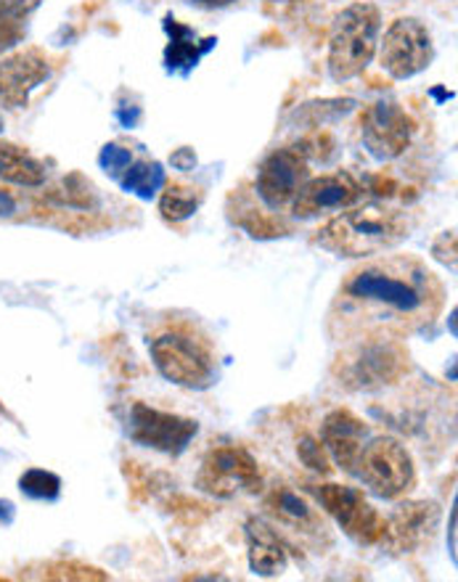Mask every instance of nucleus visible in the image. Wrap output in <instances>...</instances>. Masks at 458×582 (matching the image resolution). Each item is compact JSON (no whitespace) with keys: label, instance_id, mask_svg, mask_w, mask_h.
<instances>
[{"label":"nucleus","instance_id":"1","mask_svg":"<svg viewBox=\"0 0 458 582\" xmlns=\"http://www.w3.org/2000/svg\"><path fill=\"white\" fill-rule=\"evenodd\" d=\"M446 289L421 260L406 254L368 257L342 281L329 315L340 342L389 336L400 340L429 326L443 310Z\"/></svg>","mask_w":458,"mask_h":582},{"label":"nucleus","instance_id":"2","mask_svg":"<svg viewBox=\"0 0 458 582\" xmlns=\"http://www.w3.org/2000/svg\"><path fill=\"white\" fill-rule=\"evenodd\" d=\"M406 212L384 205H363L336 215L321 228L315 241L321 249L347 260H368L395 249L408 236Z\"/></svg>","mask_w":458,"mask_h":582},{"label":"nucleus","instance_id":"3","mask_svg":"<svg viewBox=\"0 0 458 582\" xmlns=\"http://www.w3.org/2000/svg\"><path fill=\"white\" fill-rule=\"evenodd\" d=\"M332 374L347 392H379L408 374V352L389 336L353 340L340 352Z\"/></svg>","mask_w":458,"mask_h":582},{"label":"nucleus","instance_id":"4","mask_svg":"<svg viewBox=\"0 0 458 582\" xmlns=\"http://www.w3.org/2000/svg\"><path fill=\"white\" fill-rule=\"evenodd\" d=\"M382 13L374 3H350L334 17L329 32V74L336 83L358 77L379 49Z\"/></svg>","mask_w":458,"mask_h":582},{"label":"nucleus","instance_id":"5","mask_svg":"<svg viewBox=\"0 0 458 582\" xmlns=\"http://www.w3.org/2000/svg\"><path fill=\"white\" fill-rule=\"evenodd\" d=\"M353 477H358L374 496L384 500L400 498L414 487V458L400 439L376 437L361 448Z\"/></svg>","mask_w":458,"mask_h":582},{"label":"nucleus","instance_id":"6","mask_svg":"<svg viewBox=\"0 0 458 582\" xmlns=\"http://www.w3.org/2000/svg\"><path fill=\"white\" fill-rule=\"evenodd\" d=\"M197 487L212 498L231 500L262 490V474L254 456L244 448H212L199 466Z\"/></svg>","mask_w":458,"mask_h":582},{"label":"nucleus","instance_id":"7","mask_svg":"<svg viewBox=\"0 0 458 582\" xmlns=\"http://www.w3.org/2000/svg\"><path fill=\"white\" fill-rule=\"evenodd\" d=\"M152 361L167 382L186 389H207L215 382L210 350L186 334H162L152 342Z\"/></svg>","mask_w":458,"mask_h":582},{"label":"nucleus","instance_id":"8","mask_svg":"<svg viewBox=\"0 0 458 582\" xmlns=\"http://www.w3.org/2000/svg\"><path fill=\"white\" fill-rule=\"evenodd\" d=\"M310 496L336 524L361 545L382 543L384 517L363 498L361 490L347 485H310Z\"/></svg>","mask_w":458,"mask_h":582},{"label":"nucleus","instance_id":"9","mask_svg":"<svg viewBox=\"0 0 458 582\" xmlns=\"http://www.w3.org/2000/svg\"><path fill=\"white\" fill-rule=\"evenodd\" d=\"M379 61L393 80H410L435 61V43L419 19L403 17L384 32Z\"/></svg>","mask_w":458,"mask_h":582},{"label":"nucleus","instance_id":"10","mask_svg":"<svg viewBox=\"0 0 458 582\" xmlns=\"http://www.w3.org/2000/svg\"><path fill=\"white\" fill-rule=\"evenodd\" d=\"M199 424L194 418L178 416L149 408L146 403L131 405V418H127V435L140 448H152L165 453V456H180L191 439L197 437Z\"/></svg>","mask_w":458,"mask_h":582},{"label":"nucleus","instance_id":"11","mask_svg":"<svg viewBox=\"0 0 458 582\" xmlns=\"http://www.w3.org/2000/svg\"><path fill=\"white\" fill-rule=\"evenodd\" d=\"M414 119L408 117L397 101H376L363 112L361 138L368 154L379 162L397 159L414 138Z\"/></svg>","mask_w":458,"mask_h":582},{"label":"nucleus","instance_id":"12","mask_svg":"<svg viewBox=\"0 0 458 582\" xmlns=\"http://www.w3.org/2000/svg\"><path fill=\"white\" fill-rule=\"evenodd\" d=\"M308 178L310 170L305 152H302L300 146H287L275 148L273 154H268V157L262 159L254 188H258L262 205L281 212V209L292 205L294 196H298L302 183Z\"/></svg>","mask_w":458,"mask_h":582},{"label":"nucleus","instance_id":"13","mask_svg":"<svg viewBox=\"0 0 458 582\" xmlns=\"http://www.w3.org/2000/svg\"><path fill=\"white\" fill-rule=\"evenodd\" d=\"M443 511L435 500H406L384 519L382 543L395 553H416L435 540Z\"/></svg>","mask_w":458,"mask_h":582},{"label":"nucleus","instance_id":"14","mask_svg":"<svg viewBox=\"0 0 458 582\" xmlns=\"http://www.w3.org/2000/svg\"><path fill=\"white\" fill-rule=\"evenodd\" d=\"M363 199V186L350 173H329L319 178H308L294 196L292 207L294 218L313 220L329 212H342V209L355 207Z\"/></svg>","mask_w":458,"mask_h":582},{"label":"nucleus","instance_id":"15","mask_svg":"<svg viewBox=\"0 0 458 582\" xmlns=\"http://www.w3.org/2000/svg\"><path fill=\"white\" fill-rule=\"evenodd\" d=\"M51 77V64L38 51H24L17 56L0 59V106L22 110L30 93Z\"/></svg>","mask_w":458,"mask_h":582},{"label":"nucleus","instance_id":"16","mask_svg":"<svg viewBox=\"0 0 458 582\" xmlns=\"http://www.w3.org/2000/svg\"><path fill=\"white\" fill-rule=\"evenodd\" d=\"M368 439V426L353 410L336 408L323 418L321 424V445L326 448L329 458L340 466L342 471L355 474L358 453Z\"/></svg>","mask_w":458,"mask_h":582},{"label":"nucleus","instance_id":"17","mask_svg":"<svg viewBox=\"0 0 458 582\" xmlns=\"http://www.w3.org/2000/svg\"><path fill=\"white\" fill-rule=\"evenodd\" d=\"M266 509L275 524L300 534L302 540L326 538V522L321 519L319 509L305 496H300L298 490H292V487H273L266 498Z\"/></svg>","mask_w":458,"mask_h":582},{"label":"nucleus","instance_id":"18","mask_svg":"<svg viewBox=\"0 0 458 582\" xmlns=\"http://www.w3.org/2000/svg\"><path fill=\"white\" fill-rule=\"evenodd\" d=\"M249 570L258 578H279L289 567V551L281 534L266 519L252 517L244 524Z\"/></svg>","mask_w":458,"mask_h":582},{"label":"nucleus","instance_id":"19","mask_svg":"<svg viewBox=\"0 0 458 582\" xmlns=\"http://www.w3.org/2000/svg\"><path fill=\"white\" fill-rule=\"evenodd\" d=\"M165 32H167V38H170V43H167V49H165L167 72L188 74L194 66L199 64L201 56L210 53L215 49V43H218L215 38L199 40L197 32H194L191 27L180 24L178 19L170 17V13L165 17Z\"/></svg>","mask_w":458,"mask_h":582},{"label":"nucleus","instance_id":"20","mask_svg":"<svg viewBox=\"0 0 458 582\" xmlns=\"http://www.w3.org/2000/svg\"><path fill=\"white\" fill-rule=\"evenodd\" d=\"M0 180L13 183V186L38 188L45 183V167L22 146L0 141Z\"/></svg>","mask_w":458,"mask_h":582},{"label":"nucleus","instance_id":"21","mask_svg":"<svg viewBox=\"0 0 458 582\" xmlns=\"http://www.w3.org/2000/svg\"><path fill=\"white\" fill-rule=\"evenodd\" d=\"M119 186L127 194H136L138 199H154L165 188V167L154 159L131 162V167L119 175Z\"/></svg>","mask_w":458,"mask_h":582},{"label":"nucleus","instance_id":"22","mask_svg":"<svg viewBox=\"0 0 458 582\" xmlns=\"http://www.w3.org/2000/svg\"><path fill=\"white\" fill-rule=\"evenodd\" d=\"M355 101L353 98H326V101H308V104H302L300 110L292 112V117L289 122L298 127H326L332 125V122L347 117L350 112L355 110Z\"/></svg>","mask_w":458,"mask_h":582},{"label":"nucleus","instance_id":"23","mask_svg":"<svg viewBox=\"0 0 458 582\" xmlns=\"http://www.w3.org/2000/svg\"><path fill=\"white\" fill-rule=\"evenodd\" d=\"M199 205H201L199 194H194L191 188L173 186V188H167L165 194H162L159 212H162V218H165V220L180 222V220L191 218V215H197Z\"/></svg>","mask_w":458,"mask_h":582},{"label":"nucleus","instance_id":"24","mask_svg":"<svg viewBox=\"0 0 458 582\" xmlns=\"http://www.w3.org/2000/svg\"><path fill=\"white\" fill-rule=\"evenodd\" d=\"M19 490L35 500H56L62 496V477L45 469H27L19 479Z\"/></svg>","mask_w":458,"mask_h":582},{"label":"nucleus","instance_id":"25","mask_svg":"<svg viewBox=\"0 0 458 582\" xmlns=\"http://www.w3.org/2000/svg\"><path fill=\"white\" fill-rule=\"evenodd\" d=\"M298 456H300V461L308 466V469H313L319 474L332 471V458H329V453L321 445V439H315L310 435L302 437L300 445H298Z\"/></svg>","mask_w":458,"mask_h":582},{"label":"nucleus","instance_id":"26","mask_svg":"<svg viewBox=\"0 0 458 582\" xmlns=\"http://www.w3.org/2000/svg\"><path fill=\"white\" fill-rule=\"evenodd\" d=\"M131 162H133L131 148H125L119 144H106L98 154L101 170H104L106 175H112V178H117V180H119V175H123L127 167H131Z\"/></svg>","mask_w":458,"mask_h":582},{"label":"nucleus","instance_id":"27","mask_svg":"<svg viewBox=\"0 0 458 582\" xmlns=\"http://www.w3.org/2000/svg\"><path fill=\"white\" fill-rule=\"evenodd\" d=\"M43 0H0V19L11 24H24Z\"/></svg>","mask_w":458,"mask_h":582},{"label":"nucleus","instance_id":"28","mask_svg":"<svg viewBox=\"0 0 458 582\" xmlns=\"http://www.w3.org/2000/svg\"><path fill=\"white\" fill-rule=\"evenodd\" d=\"M49 580H106L110 574H104L101 570H93V567L85 564H59L45 574Z\"/></svg>","mask_w":458,"mask_h":582},{"label":"nucleus","instance_id":"29","mask_svg":"<svg viewBox=\"0 0 458 582\" xmlns=\"http://www.w3.org/2000/svg\"><path fill=\"white\" fill-rule=\"evenodd\" d=\"M170 162H173L175 170L188 173V170H194V167H197V154H194V148L184 146V148H178V152L173 154Z\"/></svg>","mask_w":458,"mask_h":582},{"label":"nucleus","instance_id":"30","mask_svg":"<svg viewBox=\"0 0 458 582\" xmlns=\"http://www.w3.org/2000/svg\"><path fill=\"white\" fill-rule=\"evenodd\" d=\"M191 6H197V9H207V11H215V9H228V6L239 3V0H188Z\"/></svg>","mask_w":458,"mask_h":582},{"label":"nucleus","instance_id":"31","mask_svg":"<svg viewBox=\"0 0 458 582\" xmlns=\"http://www.w3.org/2000/svg\"><path fill=\"white\" fill-rule=\"evenodd\" d=\"M13 513H17V509H13L11 500H0V524H11Z\"/></svg>","mask_w":458,"mask_h":582},{"label":"nucleus","instance_id":"32","mask_svg":"<svg viewBox=\"0 0 458 582\" xmlns=\"http://www.w3.org/2000/svg\"><path fill=\"white\" fill-rule=\"evenodd\" d=\"M450 559L456 561V509L450 511Z\"/></svg>","mask_w":458,"mask_h":582},{"label":"nucleus","instance_id":"33","mask_svg":"<svg viewBox=\"0 0 458 582\" xmlns=\"http://www.w3.org/2000/svg\"><path fill=\"white\" fill-rule=\"evenodd\" d=\"M13 207H17V205H13L11 196L0 191V215H11V212H13Z\"/></svg>","mask_w":458,"mask_h":582},{"label":"nucleus","instance_id":"34","mask_svg":"<svg viewBox=\"0 0 458 582\" xmlns=\"http://www.w3.org/2000/svg\"><path fill=\"white\" fill-rule=\"evenodd\" d=\"M268 3H294V0H268Z\"/></svg>","mask_w":458,"mask_h":582},{"label":"nucleus","instance_id":"35","mask_svg":"<svg viewBox=\"0 0 458 582\" xmlns=\"http://www.w3.org/2000/svg\"><path fill=\"white\" fill-rule=\"evenodd\" d=\"M3 127H6V125H3V117H0V133H3Z\"/></svg>","mask_w":458,"mask_h":582}]
</instances>
